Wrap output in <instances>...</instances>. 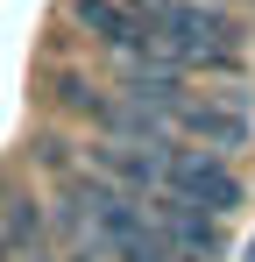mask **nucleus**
<instances>
[{"label":"nucleus","mask_w":255,"mask_h":262,"mask_svg":"<svg viewBox=\"0 0 255 262\" xmlns=\"http://www.w3.org/2000/svg\"><path fill=\"white\" fill-rule=\"evenodd\" d=\"M177 121L192 135H206V142H220V149H234V142L248 135V121H241L234 106H213V99H177Z\"/></svg>","instance_id":"5"},{"label":"nucleus","mask_w":255,"mask_h":262,"mask_svg":"<svg viewBox=\"0 0 255 262\" xmlns=\"http://www.w3.org/2000/svg\"><path fill=\"white\" fill-rule=\"evenodd\" d=\"M135 14L149 21V36L192 71V64H213V71H227L234 57H241V29H234V14L220 7V0H135Z\"/></svg>","instance_id":"1"},{"label":"nucleus","mask_w":255,"mask_h":262,"mask_svg":"<svg viewBox=\"0 0 255 262\" xmlns=\"http://www.w3.org/2000/svg\"><path fill=\"white\" fill-rule=\"evenodd\" d=\"M42 262H50V255H42Z\"/></svg>","instance_id":"8"},{"label":"nucleus","mask_w":255,"mask_h":262,"mask_svg":"<svg viewBox=\"0 0 255 262\" xmlns=\"http://www.w3.org/2000/svg\"><path fill=\"white\" fill-rule=\"evenodd\" d=\"M142 206H149V227L170 241L177 262H213V255H220V220H213V213L184 206L177 191H156V199H142Z\"/></svg>","instance_id":"3"},{"label":"nucleus","mask_w":255,"mask_h":262,"mask_svg":"<svg viewBox=\"0 0 255 262\" xmlns=\"http://www.w3.org/2000/svg\"><path fill=\"white\" fill-rule=\"evenodd\" d=\"M0 262H7V241H0Z\"/></svg>","instance_id":"7"},{"label":"nucleus","mask_w":255,"mask_h":262,"mask_svg":"<svg viewBox=\"0 0 255 262\" xmlns=\"http://www.w3.org/2000/svg\"><path fill=\"white\" fill-rule=\"evenodd\" d=\"M0 241H7V255L42 262V213H36V199H22V191L0 199Z\"/></svg>","instance_id":"4"},{"label":"nucleus","mask_w":255,"mask_h":262,"mask_svg":"<svg viewBox=\"0 0 255 262\" xmlns=\"http://www.w3.org/2000/svg\"><path fill=\"white\" fill-rule=\"evenodd\" d=\"M241 262H255V241H248V255H241Z\"/></svg>","instance_id":"6"},{"label":"nucleus","mask_w":255,"mask_h":262,"mask_svg":"<svg viewBox=\"0 0 255 262\" xmlns=\"http://www.w3.org/2000/svg\"><path fill=\"white\" fill-rule=\"evenodd\" d=\"M163 191H177L184 206H199V213H234L241 206V177L227 170L220 156H206V149H170V170H163Z\"/></svg>","instance_id":"2"}]
</instances>
